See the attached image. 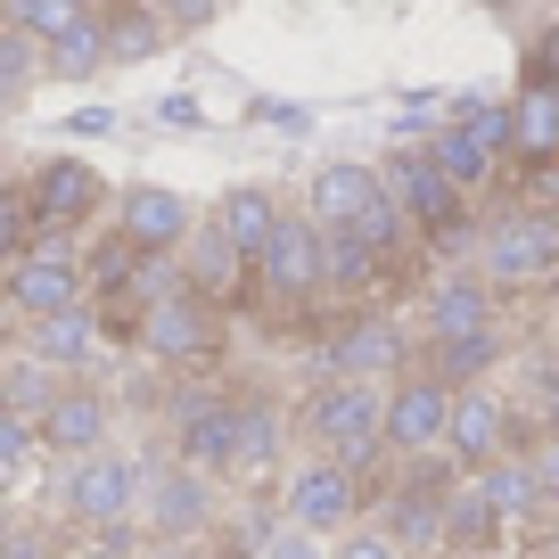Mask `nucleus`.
<instances>
[{"label": "nucleus", "instance_id": "nucleus-1", "mask_svg": "<svg viewBox=\"0 0 559 559\" xmlns=\"http://www.w3.org/2000/svg\"><path fill=\"white\" fill-rule=\"evenodd\" d=\"M140 486H148V469L99 444V453L67 461V477H58V510L83 519V526H132L140 519Z\"/></svg>", "mask_w": 559, "mask_h": 559}, {"label": "nucleus", "instance_id": "nucleus-2", "mask_svg": "<svg viewBox=\"0 0 559 559\" xmlns=\"http://www.w3.org/2000/svg\"><path fill=\"white\" fill-rule=\"evenodd\" d=\"M305 428H313L321 453L337 461H370L386 444V395L370 379H330L313 403H305Z\"/></svg>", "mask_w": 559, "mask_h": 559}, {"label": "nucleus", "instance_id": "nucleus-3", "mask_svg": "<svg viewBox=\"0 0 559 559\" xmlns=\"http://www.w3.org/2000/svg\"><path fill=\"white\" fill-rule=\"evenodd\" d=\"M83 288H91V272L67 255V230H41V247H25V255L9 263V288H0V297L34 321V313H58V305H83Z\"/></svg>", "mask_w": 559, "mask_h": 559}, {"label": "nucleus", "instance_id": "nucleus-4", "mask_svg": "<svg viewBox=\"0 0 559 559\" xmlns=\"http://www.w3.org/2000/svg\"><path fill=\"white\" fill-rule=\"evenodd\" d=\"M255 280L272 297H321L330 288V255H321V223H288L280 214L272 239L255 247Z\"/></svg>", "mask_w": 559, "mask_h": 559}, {"label": "nucleus", "instance_id": "nucleus-5", "mask_svg": "<svg viewBox=\"0 0 559 559\" xmlns=\"http://www.w3.org/2000/svg\"><path fill=\"white\" fill-rule=\"evenodd\" d=\"M354 502H362V486H354V461H305L297 477H288V502H280V519L313 526V535H337V526L354 519Z\"/></svg>", "mask_w": 559, "mask_h": 559}, {"label": "nucleus", "instance_id": "nucleus-6", "mask_svg": "<svg viewBox=\"0 0 559 559\" xmlns=\"http://www.w3.org/2000/svg\"><path fill=\"white\" fill-rule=\"evenodd\" d=\"M140 346L157 354V362H206L214 354V321H206V297L198 288H165L140 321Z\"/></svg>", "mask_w": 559, "mask_h": 559}, {"label": "nucleus", "instance_id": "nucleus-7", "mask_svg": "<svg viewBox=\"0 0 559 559\" xmlns=\"http://www.w3.org/2000/svg\"><path fill=\"white\" fill-rule=\"evenodd\" d=\"M486 272L493 280H543V272H559V214H510V223H493Z\"/></svg>", "mask_w": 559, "mask_h": 559}, {"label": "nucleus", "instance_id": "nucleus-8", "mask_svg": "<svg viewBox=\"0 0 559 559\" xmlns=\"http://www.w3.org/2000/svg\"><path fill=\"white\" fill-rule=\"evenodd\" d=\"M444 428H453V386L444 379H412L386 395V444L395 453H437Z\"/></svg>", "mask_w": 559, "mask_h": 559}, {"label": "nucleus", "instance_id": "nucleus-9", "mask_svg": "<svg viewBox=\"0 0 559 559\" xmlns=\"http://www.w3.org/2000/svg\"><path fill=\"white\" fill-rule=\"evenodd\" d=\"M386 190H395V206L412 214L419 230H461V181L444 174L437 157H395L386 165Z\"/></svg>", "mask_w": 559, "mask_h": 559}, {"label": "nucleus", "instance_id": "nucleus-10", "mask_svg": "<svg viewBox=\"0 0 559 559\" xmlns=\"http://www.w3.org/2000/svg\"><path fill=\"white\" fill-rule=\"evenodd\" d=\"M99 206H107V190H99V174H91L83 157H50V165L34 174V214H41V230H83Z\"/></svg>", "mask_w": 559, "mask_h": 559}, {"label": "nucleus", "instance_id": "nucleus-11", "mask_svg": "<svg viewBox=\"0 0 559 559\" xmlns=\"http://www.w3.org/2000/svg\"><path fill=\"white\" fill-rule=\"evenodd\" d=\"M116 230L123 239L140 247V255H165V247H190V198H174V190H148V181H140V190H123L116 198Z\"/></svg>", "mask_w": 559, "mask_h": 559}, {"label": "nucleus", "instance_id": "nucleus-12", "mask_svg": "<svg viewBox=\"0 0 559 559\" xmlns=\"http://www.w3.org/2000/svg\"><path fill=\"white\" fill-rule=\"evenodd\" d=\"M140 519L157 526V535H198V526H206V469H198V461L148 469V486H140Z\"/></svg>", "mask_w": 559, "mask_h": 559}, {"label": "nucleus", "instance_id": "nucleus-13", "mask_svg": "<svg viewBox=\"0 0 559 559\" xmlns=\"http://www.w3.org/2000/svg\"><path fill=\"white\" fill-rule=\"evenodd\" d=\"M41 444H50L58 461L99 453V444H107V395H99V386H58V403L41 412Z\"/></svg>", "mask_w": 559, "mask_h": 559}, {"label": "nucleus", "instance_id": "nucleus-14", "mask_svg": "<svg viewBox=\"0 0 559 559\" xmlns=\"http://www.w3.org/2000/svg\"><path fill=\"white\" fill-rule=\"evenodd\" d=\"M379 198H386V181L370 174V165H321L313 190H305V206H313L321 230H346V223H362Z\"/></svg>", "mask_w": 559, "mask_h": 559}, {"label": "nucleus", "instance_id": "nucleus-15", "mask_svg": "<svg viewBox=\"0 0 559 559\" xmlns=\"http://www.w3.org/2000/svg\"><path fill=\"white\" fill-rule=\"evenodd\" d=\"M25 354H41L50 370H83V362H99V321H91L83 305L34 313V321H25Z\"/></svg>", "mask_w": 559, "mask_h": 559}, {"label": "nucleus", "instance_id": "nucleus-16", "mask_svg": "<svg viewBox=\"0 0 559 559\" xmlns=\"http://www.w3.org/2000/svg\"><path fill=\"white\" fill-rule=\"evenodd\" d=\"M444 444H453L461 461H493L510 444L502 395H486V386H453V428H444Z\"/></svg>", "mask_w": 559, "mask_h": 559}, {"label": "nucleus", "instance_id": "nucleus-17", "mask_svg": "<svg viewBox=\"0 0 559 559\" xmlns=\"http://www.w3.org/2000/svg\"><path fill=\"white\" fill-rule=\"evenodd\" d=\"M230 428H239V403H214V395H190L181 403V461L198 469H230Z\"/></svg>", "mask_w": 559, "mask_h": 559}, {"label": "nucleus", "instance_id": "nucleus-18", "mask_svg": "<svg viewBox=\"0 0 559 559\" xmlns=\"http://www.w3.org/2000/svg\"><path fill=\"white\" fill-rule=\"evenodd\" d=\"M190 272H198V297H223V288H239V272H255V255L230 247L223 223H198L190 230Z\"/></svg>", "mask_w": 559, "mask_h": 559}, {"label": "nucleus", "instance_id": "nucleus-19", "mask_svg": "<svg viewBox=\"0 0 559 559\" xmlns=\"http://www.w3.org/2000/svg\"><path fill=\"white\" fill-rule=\"evenodd\" d=\"M477 486H486V502L502 510V519H526V510L543 502V477H535V453H493V461H477Z\"/></svg>", "mask_w": 559, "mask_h": 559}, {"label": "nucleus", "instance_id": "nucleus-20", "mask_svg": "<svg viewBox=\"0 0 559 559\" xmlns=\"http://www.w3.org/2000/svg\"><path fill=\"white\" fill-rule=\"evenodd\" d=\"M321 362H330L337 379H370L379 362H395V330H386V321H354L346 337H330V346H321Z\"/></svg>", "mask_w": 559, "mask_h": 559}, {"label": "nucleus", "instance_id": "nucleus-21", "mask_svg": "<svg viewBox=\"0 0 559 559\" xmlns=\"http://www.w3.org/2000/svg\"><path fill=\"white\" fill-rule=\"evenodd\" d=\"M519 157H559V83H526L519 91Z\"/></svg>", "mask_w": 559, "mask_h": 559}, {"label": "nucleus", "instance_id": "nucleus-22", "mask_svg": "<svg viewBox=\"0 0 559 559\" xmlns=\"http://www.w3.org/2000/svg\"><path fill=\"white\" fill-rule=\"evenodd\" d=\"M157 41H165V9L132 0V9H116V17H107V67H132V58H148Z\"/></svg>", "mask_w": 559, "mask_h": 559}, {"label": "nucleus", "instance_id": "nucleus-23", "mask_svg": "<svg viewBox=\"0 0 559 559\" xmlns=\"http://www.w3.org/2000/svg\"><path fill=\"white\" fill-rule=\"evenodd\" d=\"M41 58H50V74H99L107 67V17L91 9L83 25H67L58 41H41Z\"/></svg>", "mask_w": 559, "mask_h": 559}, {"label": "nucleus", "instance_id": "nucleus-24", "mask_svg": "<svg viewBox=\"0 0 559 559\" xmlns=\"http://www.w3.org/2000/svg\"><path fill=\"white\" fill-rule=\"evenodd\" d=\"M214 223L230 230V247H247L255 255L263 239H272V223H280V206H272V190H230L223 206H214Z\"/></svg>", "mask_w": 559, "mask_h": 559}, {"label": "nucleus", "instance_id": "nucleus-25", "mask_svg": "<svg viewBox=\"0 0 559 559\" xmlns=\"http://www.w3.org/2000/svg\"><path fill=\"white\" fill-rule=\"evenodd\" d=\"M50 67L41 58V34H25V25H0V107H17L25 99V83Z\"/></svg>", "mask_w": 559, "mask_h": 559}, {"label": "nucleus", "instance_id": "nucleus-26", "mask_svg": "<svg viewBox=\"0 0 559 559\" xmlns=\"http://www.w3.org/2000/svg\"><path fill=\"white\" fill-rule=\"evenodd\" d=\"M502 510L486 502V486H444V535L453 543H493Z\"/></svg>", "mask_w": 559, "mask_h": 559}, {"label": "nucleus", "instance_id": "nucleus-27", "mask_svg": "<svg viewBox=\"0 0 559 559\" xmlns=\"http://www.w3.org/2000/svg\"><path fill=\"white\" fill-rule=\"evenodd\" d=\"M280 453V419L263 403H239V428H230V469H272Z\"/></svg>", "mask_w": 559, "mask_h": 559}, {"label": "nucleus", "instance_id": "nucleus-28", "mask_svg": "<svg viewBox=\"0 0 559 559\" xmlns=\"http://www.w3.org/2000/svg\"><path fill=\"white\" fill-rule=\"evenodd\" d=\"M453 123L486 148V157H502V148H519V107H486V99H461Z\"/></svg>", "mask_w": 559, "mask_h": 559}, {"label": "nucleus", "instance_id": "nucleus-29", "mask_svg": "<svg viewBox=\"0 0 559 559\" xmlns=\"http://www.w3.org/2000/svg\"><path fill=\"white\" fill-rule=\"evenodd\" d=\"M428 330H437V337L486 330V288H469V280H453V288H437V297H428Z\"/></svg>", "mask_w": 559, "mask_h": 559}, {"label": "nucleus", "instance_id": "nucleus-30", "mask_svg": "<svg viewBox=\"0 0 559 559\" xmlns=\"http://www.w3.org/2000/svg\"><path fill=\"white\" fill-rule=\"evenodd\" d=\"M9 403H17V412L34 419V428H41V412H50V403H58V370L41 362V354H25V362H9Z\"/></svg>", "mask_w": 559, "mask_h": 559}, {"label": "nucleus", "instance_id": "nucleus-31", "mask_svg": "<svg viewBox=\"0 0 559 559\" xmlns=\"http://www.w3.org/2000/svg\"><path fill=\"white\" fill-rule=\"evenodd\" d=\"M83 17H91V0H9V25H25V34H41V41H58Z\"/></svg>", "mask_w": 559, "mask_h": 559}, {"label": "nucleus", "instance_id": "nucleus-32", "mask_svg": "<svg viewBox=\"0 0 559 559\" xmlns=\"http://www.w3.org/2000/svg\"><path fill=\"white\" fill-rule=\"evenodd\" d=\"M34 230H41L34 190H9V181H0V272H9V263L25 255V239H34Z\"/></svg>", "mask_w": 559, "mask_h": 559}, {"label": "nucleus", "instance_id": "nucleus-33", "mask_svg": "<svg viewBox=\"0 0 559 559\" xmlns=\"http://www.w3.org/2000/svg\"><path fill=\"white\" fill-rule=\"evenodd\" d=\"M493 354H502V346H493V330H461V337H437V370H444V379H477V370H486Z\"/></svg>", "mask_w": 559, "mask_h": 559}, {"label": "nucleus", "instance_id": "nucleus-34", "mask_svg": "<svg viewBox=\"0 0 559 559\" xmlns=\"http://www.w3.org/2000/svg\"><path fill=\"white\" fill-rule=\"evenodd\" d=\"M428 157H437V165H444V174H453V181H461V190H477V181H486V174H493V157H486V148H477V140H469V132H461V123H453V132H444V140H437V148H428Z\"/></svg>", "mask_w": 559, "mask_h": 559}, {"label": "nucleus", "instance_id": "nucleus-35", "mask_svg": "<svg viewBox=\"0 0 559 559\" xmlns=\"http://www.w3.org/2000/svg\"><path fill=\"white\" fill-rule=\"evenodd\" d=\"M255 559H321V535L297 519H280V526H255V543H247Z\"/></svg>", "mask_w": 559, "mask_h": 559}, {"label": "nucleus", "instance_id": "nucleus-36", "mask_svg": "<svg viewBox=\"0 0 559 559\" xmlns=\"http://www.w3.org/2000/svg\"><path fill=\"white\" fill-rule=\"evenodd\" d=\"M386 535H395L403 551H412V543H437V535H444V510H428V502H395V510H386Z\"/></svg>", "mask_w": 559, "mask_h": 559}, {"label": "nucleus", "instance_id": "nucleus-37", "mask_svg": "<svg viewBox=\"0 0 559 559\" xmlns=\"http://www.w3.org/2000/svg\"><path fill=\"white\" fill-rule=\"evenodd\" d=\"M403 223H412V214H403V206H395V190H386V198H379V206H370V214H362V223H346V230H354V239H370V247H379V255H395V239H403Z\"/></svg>", "mask_w": 559, "mask_h": 559}, {"label": "nucleus", "instance_id": "nucleus-38", "mask_svg": "<svg viewBox=\"0 0 559 559\" xmlns=\"http://www.w3.org/2000/svg\"><path fill=\"white\" fill-rule=\"evenodd\" d=\"M330 559H403V543L386 535V526H362V535H346Z\"/></svg>", "mask_w": 559, "mask_h": 559}, {"label": "nucleus", "instance_id": "nucleus-39", "mask_svg": "<svg viewBox=\"0 0 559 559\" xmlns=\"http://www.w3.org/2000/svg\"><path fill=\"white\" fill-rule=\"evenodd\" d=\"M74 559H132V543H123V526H91V543Z\"/></svg>", "mask_w": 559, "mask_h": 559}, {"label": "nucleus", "instance_id": "nucleus-40", "mask_svg": "<svg viewBox=\"0 0 559 559\" xmlns=\"http://www.w3.org/2000/svg\"><path fill=\"white\" fill-rule=\"evenodd\" d=\"M535 477H543V502H559V437L535 453Z\"/></svg>", "mask_w": 559, "mask_h": 559}, {"label": "nucleus", "instance_id": "nucleus-41", "mask_svg": "<svg viewBox=\"0 0 559 559\" xmlns=\"http://www.w3.org/2000/svg\"><path fill=\"white\" fill-rule=\"evenodd\" d=\"M148 9H165V17H181V25H198L214 9V0H148Z\"/></svg>", "mask_w": 559, "mask_h": 559}, {"label": "nucleus", "instance_id": "nucleus-42", "mask_svg": "<svg viewBox=\"0 0 559 559\" xmlns=\"http://www.w3.org/2000/svg\"><path fill=\"white\" fill-rule=\"evenodd\" d=\"M132 559H190V551H181V535H157V543H140Z\"/></svg>", "mask_w": 559, "mask_h": 559}, {"label": "nucleus", "instance_id": "nucleus-43", "mask_svg": "<svg viewBox=\"0 0 559 559\" xmlns=\"http://www.w3.org/2000/svg\"><path fill=\"white\" fill-rule=\"evenodd\" d=\"M543 419H551V428H559V362L543 370Z\"/></svg>", "mask_w": 559, "mask_h": 559}, {"label": "nucleus", "instance_id": "nucleus-44", "mask_svg": "<svg viewBox=\"0 0 559 559\" xmlns=\"http://www.w3.org/2000/svg\"><path fill=\"white\" fill-rule=\"evenodd\" d=\"M0 559H41V543L34 535H9V543H0Z\"/></svg>", "mask_w": 559, "mask_h": 559}, {"label": "nucleus", "instance_id": "nucleus-45", "mask_svg": "<svg viewBox=\"0 0 559 559\" xmlns=\"http://www.w3.org/2000/svg\"><path fill=\"white\" fill-rule=\"evenodd\" d=\"M9 535H17V526H9V502H0V543H9Z\"/></svg>", "mask_w": 559, "mask_h": 559}, {"label": "nucleus", "instance_id": "nucleus-46", "mask_svg": "<svg viewBox=\"0 0 559 559\" xmlns=\"http://www.w3.org/2000/svg\"><path fill=\"white\" fill-rule=\"evenodd\" d=\"M0 25H9V0H0Z\"/></svg>", "mask_w": 559, "mask_h": 559}]
</instances>
